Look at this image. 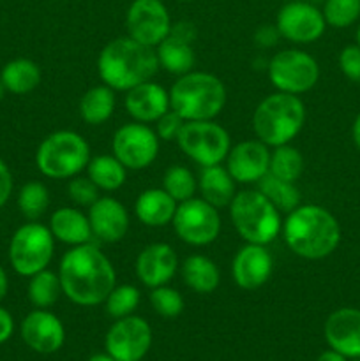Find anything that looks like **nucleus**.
<instances>
[{
    "label": "nucleus",
    "mask_w": 360,
    "mask_h": 361,
    "mask_svg": "<svg viewBox=\"0 0 360 361\" xmlns=\"http://www.w3.org/2000/svg\"><path fill=\"white\" fill-rule=\"evenodd\" d=\"M59 277L64 295L81 307L99 305L115 288L112 261L88 243L64 254Z\"/></svg>",
    "instance_id": "obj_1"
},
{
    "label": "nucleus",
    "mask_w": 360,
    "mask_h": 361,
    "mask_svg": "<svg viewBox=\"0 0 360 361\" xmlns=\"http://www.w3.org/2000/svg\"><path fill=\"white\" fill-rule=\"evenodd\" d=\"M289 249L306 259H323L337 249L341 228L334 215L316 204H304L289 212L284 222Z\"/></svg>",
    "instance_id": "obj_2"
},
{
    "label": "nucleus",
    "mask_w": 360,
    "mask_h": 361,
    "mask_svg": "<svg viewBox=\"0 0 360 361\" xmlns=\"http://www.w3.org/2000/svg\"><path fill=\"white\" fill-rule=\"evenodd\" d=\"M157 53L131 37H119L102 48L97 60L101 80L113 90H131L157 73Z\"/></svg>",
    "instance_id": "obj_3"
},
{
    "label": "nucleus",
    "mask_w": 360,
    "mask_h": 361,
    "mask_svg": "<svg viewBox=\"0 0 360 361\" xmlns=\"http://www.w3.org/2000/svg\"><path fill=\"white\" fill-rule=\"evenodd\" d=\"M224 104L226 88L214 74H182L169 90V108L186 122L212 120L222 111Z\"/></svg>",
    "instance_id": "obj_4"
},
{
    "label": "nucleus",
    "mask_w": 360,
    "mask_h": 361,
    "mask_svg": "<svg viewBox=\"0 0 360 361\" xmlns=\"http://www.w3.org/2000/svg\"><path fill=\"white\" fill-rule=\"evenodd\" d=\"M304 122V102L296 95L284 92H277L263 99L253 115L254 133L260 141L270 147L288 145L300 133Z\"/></svg>",
    "instance_id": "obj_5"
},
{
    "label": "nucleus",
    "mask_w": 360,
    "mask_h": 361,
    "mask_svg": "<svg viewBox=\"0 0 360 361\" xmlns=\"http://www.w3.org/2000/svg\"><path fill=\"white\" fill-rule=\"evenodd\" d=\"M229 215L239 235L247 243L267 245L281 229L279 210L260 192L242 190L229 203Z\"/></svg>",
    "instance_id": "obj_6"
},
{
    "label": "nucleus",
    "mask_w": 360,
    "mask_h": 361,
    "mask_svg": "<svg viewBox=\"0 0 360 361\" xmlns=\"http://www.w3.org/2000/svg\"><path fill=\"white\" fill-rule=\"evenodd\" d=\"M90 161L88 145L73 130L53 133L39 145L35 162L42 175L49 178H71L81 173Z\"/></svg>",
    "instance_id": "obj_7"
},
{
    "label": "nucleus",
    "mask_w": 360,
    "mask_h": 361,
    "mask_svg": "<svg viewBox=\"0 0 360 361\" xmlns=\"http://www.w3.org/2000/svg\"><path fill=\"white\" fill-rule=\"evenodd\" d=\"M53 247L52 231L37 222H28L21 226L11 240V264L23 277H32L46 270L53 257Z\"/></svg>",
    "instance_id": "obj_8"
},
{
    "label": "nucleus",
    "mask_w": 360,
    "mask_h": 361,
    "mask_svg": "<svg viewBox=\"0 0 360 361\" xmlns=\"http://www.w3.org/2000/svg\"><path fill=\"white\" fill-rule=\"evenodd\" d=\"M176 141L184 154L203 168L221 164L229 152V134L210 120L186 122Z\"/></svg>",
    "instance_id": "obj_9"
},
{
    "label": "nucleus",
    "mask_w": 360,
    "mask_h": 361,
    "mask_svg": "<svg viewBox=\"0 0 360 361\" xmlns=\"http://www.w3.org/2000/svg\"><path fill=\"white\" fill-rule=\"evenodd\" d=\"M268 78L279 92L304 94L316 85L320 67L311 55L300 49H284L268 63Z\"/></svg>",
    "instance_id": "obj_10"
},
{
    "label": "nucleus",
    "mask_w": 360,
    "mask_h": 361,
    "mask_svg": "<svg viewBox=\"0 0 360 361\" xmlns=\"http://www.w3.org/2000/svg\"><path fill=\"white\" fill-rule=\"evenodd\" d=\"M172 222L180 240L198 247L212 243L221 231V217L217 208L196 197L182 201L176 207Z\"/></svg>",
    "instance_id": "obj_11"
},
{
    "label": "nucleus",
    "mask_w": 360,
    "mask_h": 361,
    "mask_svg": "<svg viewBox=\"0 0 360 361\" xmlns=\"http://www.w3.org/2000/svg\"><path fill=\"white\" fill-rule=\"evenodd\" d=\"M113 154L126 169H143L154 162L159 152V140L150 127L127 123L113 136Z\"/></svg>",
    "instance_id": "obj_12"
},
{
    "label": "nucleus",
    "mask_w": 360,
    "mask_h": 361,
    "mask_svg": "<svg viewBox=\"0 0 360 361\" xmlns=\"http://www.w3.org/2000/svg\"><path fill=\"white\" fill-rule=\"evenodd\" d=\"M104 345L116 361H141L152 345L150 324L136 316L122 317L109 328Z\"/></svg>",
    "instance_id": "obj_13"
},
{
    "label": "nucleus",
    "mask_w": 360,
    "mask_h": 361,
    "mask_svg": "<svg viewBox=\"0 0 360 361\" xmlns=\"http://www.w3.org/2000/svg\"><path fill=\"white\" fill-rule=\"evenodd\" d=\"M129 37L145 46H157L172 30L168 9L161 0H134L126 16Z\"/></svg>",
    "instance_id": "obj_14"
},
{
    "label": "nucleus",
    "mask_w": 360,
    "mask_h": 361,
    "mask_svg": "<svg viewBox=\"0 0 360 361\" xmlns=\"http://www.w3.org/2000/svg\"><path fill=\"white\" fill-rule=\"evenodd\" d=\"M279 34L292 42H314L323 35L327 21L323 13L313 4L304 0H289L286 6L281 7L275 21Z\"/></svg>",
    "instance_id": "obj_15"
},
{
    "label": "nucleus",
    "mask_w": 360,
    "mask_h": 361,
    "mask_svg": "<svg viewBox=\"0 0 360 361\" xmlns=\"http://www.w3.org/2000/svg\"><path fill=\"white\" fill-rule=\"evenodd\" d=\"M196 37V28L187 21L173 25L169 34L159 42L157 60L159 66L164 67L172 74L191 73L194 66V49L193 41Z\"/></svg>",
    "instance_id": "obj_16"
},
{
    "label": "nucleus",
    "mask_w": 360,
    "mask_h": 361,
    "mask_svg": "<svg viewBox=\"0 0 360 361\" xmlns=\"http://www.w3.org/2000/svg\"><path fill=\"white\" fill-rule=\"evenodd\" d=\"M21 337L35 353L52 355L64 345L66 330L55 314L48 310H34L21 323Z\"/></svg>",
    "instance_id": "obj_17"
},
{
    "label": "nucleus",
    "mask_w": 360,
    "mask_h": 361,
    "mask_svg": "<svg viewBox=\"0 0 360 361\" xmlns=\"http://www.w3.org/2000/svg\"><path fill=\"white\" fill-rule=\"evenodd\" d=\"M325 338L344 358H360V310L344 307L332 312L325 321Z\"/></svg>",
    "instance_id": "obj_18"
},
{
    "label": "nucleus",
    "mask_w": 360,
    "mask_h": 361,
    "mask_svg": "<svg viewBox=\"0 0 360 361\" xmlns=\"http://www.w3.org/2000/svg\"><path fill=\"white\" fill-rule=\"evenodd\" d=\"M270 168V152L263 141H242L228 152V173L240 183L258 182Z\"/></svg>",
    "instance_id": "obj_19"
},
{
    "label": "nucleus",
    "mask_w": 360,
    "mask_h": 361,
    "mask_svg": "<svg viewBox=\"0 0 360 361\" xmlns=\"http://www.w3.org/2000/svg\"><path fill=\"white\" fill-rule=\"evenodd\" d=\"M233 281L242 289L253 291L261 288L272 274V256L263 245L247 243L236 252L232 264Z\"/></svg>",
    "instance_id": "obj_20"
},
{
    "label": "nucleus",
    "mask_w": 360,
    "mask_h": 361,
    "mask_svg": "<svg viewBox=\"0 0 360 361\" xmlns=\"http://www.w3.org/2000/svg\"><path fill=\"white\" fill-rule=\"evenodd\" d=\"M179 268L175 250L166 243H152L140 252L136 261V274L147 288L166 286Z\"/></svg>",
    "instance_id": "obj_21"
},
{
    "label": "nucleus",
    "mask_w": 360,
    "mask_h": 361,
    "mask_svg": "<svg viewBox=\"0 0 360 361\" xmlns=\"http://www.w3.org/2000/svg\"><path fill=\"white\" fill-rule=\"evenodd\" d=\"M88 222L92 235L106 243L120 242L129 229V215L126 208L113 197H99L90 207Z\"/></svg>",
    "instance_id": "obj_22"
},
{
    "label": "nucleus",
    "mask_w": 360,
    "mask_h": 361,
    "mask_svg": "<svg viewBox=\"0 0 360 361\" xmlns=\"http://www.w3.org/2000/svg\"><path fill=\"white\" fill-rule=\"evenodd\" d=\"M126 109L136 122H157L169 109V94L161 85L145 81L127 90Z\"/></svg>",
    "instance_id": "obj_23"
},
{
    "label": "nucleus",
    "mask_w": 360,
    "mask_h": 361,
    "mask_svg": "<svg viewBox=\"0 0 360 361\" xmlns=\"http://www.w3.org/2000/svg\"><path fill=\"white\" fill-rule=\"evenodd\" d=\"M176 210V201L164 189H148L140 194L134 204L138 219L145 226L161 228L173 221Z\"/></svg>",
    "instance_id": "obj_24"
},
{
    "label": "nucleus",
    "mask_w": 360,
    "mask_h": 361,
    "mask_svg": "<svg viewBox=\"0 0 360 361\" xmlns=\"http://www.w3.org/2000/svg\"><path fill=\"white\" fill-rule=\"evenodd\" d=\"M49 231H52L53 238L74 247L88 243L92 236L90 222L76 208H59L52 215Z\"/></svg>",
    "instance_id": "obj_25"
},
{
    "label": "nucleus",
    "mask_w": 360,
    "mask_h": 361,
    "mask_svg": "<svg viewBox=\"0 0 360 361\" xmlns=\"http://www.w3.org/2000/svg\"><path fill=\"white\" fill-rule=\"evenodd\" d=\"M200 189L207 203L222 208L235 197V180L228 169H222L219 164L205 166L200 176Z\"/></svg>",
    "instance_id": "obj_26"
},
{
    "label": "nucleus",
    "mask_w": 360,
    "mask_h": 361,
    "mask_svg": "<svg viewBox=\"0 0 360 361\" xmlns=\"http://www.w3.org/2000/svg\"><path fill=\"white\" fill-rule=\"evenodd\" d=\"M0 81L4 83L6 90L23 95L34 90L41 83V71H39L37 63L28 59L11 60L0 73Z\"/></svg>",
    "instance_id": "obj_27"
},
{
    "label": "nucleus",
    "mask_w": 360,
    "mask_h": 361,
    "mask_svg": "<svg viewBox=\"0 0 360 361\" xmlns=\"http://www.w3.org/2000/svg\"><path fill=\"white\" fill-rule=\"evenodd\" d=\"M182 277L187 288L208 295L219 286V270L212 259L205 256H191L182 264Z\"/></svg>",
    "instance_id": "obj_28"
},
{
    "label": "nucleus",
    "mask_w": 360,
    "mask_h": 361,
    "mask_svg": "<svg viewBox=\"0 0 360 361\" xmlns=\"http://www.w3.org/2000/svg\"><path fill=\"white\" fill-rule=\"evenodd\" d=\"M115 109V94L108 85L104 87H94L81 97L80 115L90 126L104 123Z\"/></svg>",
    "instance_id": "obj_29"
},
{
    "label": "nucleus",
    "mask_w": 360,
    "mask_h": 361,
    "mask_svg": "<svg viewBox=\"0 0 360 361\" xmlns=\"http://www.w3.org/2000/svg\"><path fill=\"white\" fill-rule=\"evenodd\" d=\"M88 178L102 190H116L126 182V168L116 157L99 155L88 161Z\"/></svg>",
    "instance_id": "obj_30"
},
{
    "label": "nucleus",
    "mask_w": 360,
    "mask_h": 361,
    "mask_svg": "<svg viewBox=\"0 0 360 361\" xmlns=\"http://www.w3.org/2000/svg\"><path fill=\"white\" fill-rule=\"evenodd\" d=\"M260 183V192L281 212H292L300 204V192L293 182L277 178V176L267 175L258 180Z\"/></svg>",
    "instance_id": "obj_31"
},
{
    "label": "nucleus",
    "mask_w": 360,
    "mask_h": 361,
    "mask_svg": "<svg viewBox=\"0 0 360 361\" xmlns=\"http://www.w3.org/2000/svg\"><path fill=\"white\" fill-rule=\"evenodd\" d=\"M304 171V157L296 148L289 145L275 147L270 154V168L268 173L286 182H295L300 178Z\"/></svg>",
    "instance_id": "obj_32"
},
{
    "label": "nucleus",
    "mask_w": 360,
    "mask_h": 361,
    "mask_svg": "<svg viewBox=\"0 0 360 361\" xmlns=\"http://www.w3.org/2000/svg\"><path fill=\"white\" fill-rule=\"evenodd\" d=\"M60 293H62V286H60L59 275L48 270L32 275L30 284H28V298L35 307L46 309L53 305L59 300Z\"/></svg>",
    "instance_id": "obj_33"
},
{
    "label": "nucleus",
    "mask_w": 360,
    "mask_h": 361,
    "mask_svg": "<svg viewBox=\"0 0 360 361\" xmlns=\"http://www.w3.org/2000/svg\"><path fill=\"white\" fill-rule=\"evenodd\" d=\"M162 185L176 203H182V201L191 200L194 196L196 180H194L193 173L184 166H172L162 178Z\"/></svg>",
    "instance_id": "obj_34"
},
{
    "label": "nucleus",
    "mask_w": 360,
    "mask_h": 361,
    "mask_svg": "<svg viewBox=\"0 0 360 361\" xmlns=\"http://www.w3.org/2000/svg\"><path fill=\"white\" fill-rule=\"evenodd\" d=\"M48 189L41 182H28L27 185L21 187L20 196H18V207H20L21 214L27 219L34 221V219L41 217L46 208H48Z\"/></svg>",
    "instance_id": "obj_35"
},
{
    "label": "nucleus",
    "mask_w": 360,
    "mask_h": 361,
    "mask_svg": "<svg viewBox=\"0 0 360 361\" xmlns=\"http://www.w3.org/2000/svg\"><path fill=\"white\" fill-rule=\"evenodd\" d=\"M323 18L334 28H346L360 18V0H325Z\"/></svg>",
    "instance_id": "obj_36"
},
{
    "label": "nucleus",
    "mask_w": 360,
    "mask_h": 361,
    "mask_svg": "<svg viewBox=\"0 0 360 361\" xmlns=\"http://www.w3.org/2000/svg\"><path fill=\"white\" fill-rule=\"evenodd\" d=\"M106 312L115 319H122V317L131 316L134 309L140 303V291L134 286H119L113 288L108 298L104 300Z\"/></svg>",
    "instance_id": "obj_37"
},
{
    "label": "nucleus",
    "mask_w": 360,
    "mask_h": 361,
    "mask_svg": "<svg viewBox=\"0 0 360 361\" xmlns=\"http://www.w3.org/2000/svg\"><path fill=\"white\" fill-rule=\"evenodd\" d=\"M150 303L155 312L162 317H176L184 310V300L175 289L159 286L150 293Z\"/></svg>",
    "instance_id": "obj_38"
},
{
    "label": "nucleus",
    "mask_w": 360,
    "mask_h": 361,
    "mask_svg": "<svg viewBox=\"0 0 360 361\" xmlns=\"http://www.w3.org/2000/svg\"><path fill=\"white\" fill-rule=\"evenodd\" d=\"M67 190H69L71 200L80 207H92L99 200V187L90 178H83V176L71 180Z\"/></svg>",
    "instance_id": "obj_39"
},
{
    "label": "nucleus",
    "mask_w": 360,
    "mask_h": 361,
    "mask_svg": "<svg viewBox=\"0 0 360 361\" xmlns=\"http://www.w3.org/2000/svg\"><path fill=\"white\" fill-rule=\"evenodd\" d=\"M339 67L349 81L360 83V46H346L339 55Z\"/></svg>",
    "instance_id": "obj_40"
},
{
    "label": "nucleus",
    "mask_w": 360,
    "mask_h": 361,
    "mask_svg": "<svg viewBox=\"0 0 360 361\" xmlns=\"http://www.w3.org/2000/svg\"><path fill=\"white\" fill-rule=\"evenodd\" d=\"M184 123H186V120H184L179 113H175L173 109L172 111L168 109V111H166L164 115L157 120L159 137H162V140H166V141L176 140L180 134V130H182Z\"/></svg>",
    "instance_id": "obj_41"
},
{
    "label": "nucleus",
    "mask_w": 360,
    "mask_h": 361,
    "mask_svg": "<svg viewBox=\"0 0 360 361\" xmlns=\"http://www.w3.org/2000/svg\"><path fill=\"white\" fill-rule=\"evenodd\" d=\"M11 190H13V176H11V171L6 166V162L0 159V207L6 204V201L9 200Z\"/></svg>",
    "instance_id": "obj_42"
},
{
    "label": "nucleus",
    "mask_w": 360,
    "mask_h": 361,
    "mask_svg": "<svg viewBox=\"0 0 360 361\" xmlns=\"http://www.w3.org/2000/svg\"><path fill=\"white\" fill-rule=\"evenodd\" d=\"M279 35L281 34H279L277 27L265 25V27H261L260 30L256 32V35H254V41H256V44L261 46V48H268V46H274L275 42H277Z\"/></svg>",
    "instance_id": "obj_43"
},
{
    "label": "nucleus",
    "mask_w": 360,
    "mask_h": 361,
    "mask_svg": "<svg viewBox=\"0 0 360 361\" xmlns=\"http://www.w3.org/2000/svg\"><path fill=\"white\" fill-rule=\"evenodd\" d=\"M13 330H14L13 316H11L6 309L0 307V344L9 341V337L13 335Z\"/></svg>",
    "instance_id": "obj_44"
},
{
    "label": "nucleus",
    "mask_w": 360,
    "mask_h": 361,
    "mask_svg": "<svg viewBox=\"0 0 360 361\" xmlns=\"http://www.w3.org/2000/svg\"><path fill=\"white\" fill-rule=\"evenodd\" d=\"M316 361H346V358L342 355H339L337 351H334V349H330V351L321 353Z\"/></svg>",
    "instance_id": "obj_45"
},
{
    "label": "nucleus",
    "mask_w": 360,
    "mask_h": 361,
    "mask_svg": "<svg viewBox=\"0 0 360 361\" xmlns=\"http://www.w3.org/2000/svg\"><path fill=\"white\" fill-rule=\"evenodd\" d=\"M7 288H9V282H7V275L4 271V268L0 267V300L6 298Z\"/></svg>",
    "instance_id": "obj_46"
},
{
    "label": "nucleus",
    "mask_w": 360,
    "mask_h": 361,
    "mask_svg": "<svg viewBox=\"0 0 360 361\" xmlns=\"http://www.w3.org/2000/svg\"><path fill=\"white\" fill-rule=\"evenodd\" d=\"M352 136H353V141H355L356 148H359V150H360V113H359V116H356V118H355V122H353Z\"/></svg>",
    "instance_id": "obj_47"
},
{
    "label": "nucleus",
    "mask_w": 360,
    "mask_h": 361,
    "mask_svg": "<svg viewBox=\"0 0 360 361\" xmlns=\"http://www.w3.org/2000/svg\"><path fill=\"white\" fill-rule=\"evenodd\" d=\"M87 361H116L113 356H109L108 353H99V355H94L90 356Z\"/></svg>",
    "instance_id": "obj_48"
},
{
    "label": "nucleus",
    "mask_w": 360,
    "mask_h": 361,
    "mask_svg": "<svg viewBox=\"0 0 360 361\" xmlns=\"http://www.w3.org/2000/svg\"><path fill=\"white\" fill-rule=\"evenodd\" d=\"M4 92H6V87H4V83L0 81V101H2V97H4Z\"/></svg>",
    "instance_id": "obj_49"
},
{
    "label": "nucleus",
    "mask_w": 360,
    "mask_h": 361,
    "mask_svg": "<svg viewBox=\"0 0 360 361\" xmlns=\"http://www.w3.org/2000/svg\"><path fill=\"white\" fill-rule=\"evenodd\" d=\"M356 44L360 46V27H359V30H356Z\"/></svg>",
    "instance_id": "obj_50"
},
{
    "label": "nucleus",
    "mask_w": 360,
    "mask_h": 361,
    "mask_svg": "<svg viewBox=\"0 0 360 361\" xmlns=\"http://www.w3.org/2000/svg\"><path fill=\"white\" fill-rule=\"evenodd\" d=\"M352 361H360V358H353Z\"/></svg>",
    "instance_id": "obj_51"
},
{
    "label": "nucleus",
    "mask_w": 360,
    "mask_h": 361,
    "mask_svg": "<svg viewBox=\"0 0 360 361\" xmlns=\"http://www.w3.org/2000/svg\"><path fill=\"white\" fill-rule=\"evenodd\" d=\"M180 2H189V0H180Z\"/></svg>",
    "instance_id": "obj_52"
}]
</instances>
